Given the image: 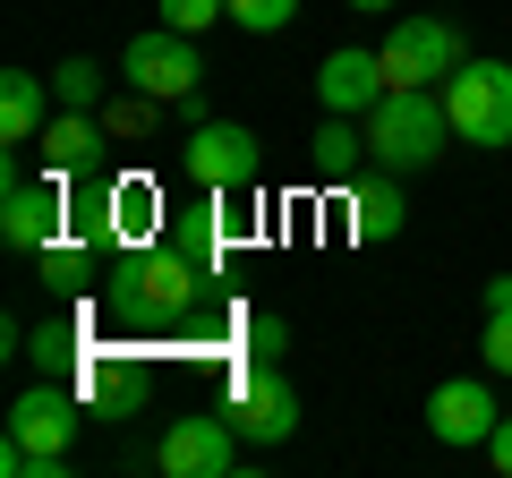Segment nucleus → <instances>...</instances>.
I'll use <instances>...</instances> for the list:
<instances>
[{"label":"nucleus","mask_w":512,"mask_h":478,"mask_svg":"<svg viewBox=\"0 0 512 478\" xmlns=\"http://www.w3.org/2000/svg\"><path fill=\"white\" fill-rule=\"evenodd\" d=\"M453 137V111H444V86H384L376 111H367V154L376 171H427Z\"/></svg>","instance_id":"f257e3e1"},{"label":"nucleus","mask_w":512,"mask_h":478,"mask_svg":"<svg viewBox=\"0 0 512 478\" xmlns=\"http://www.w3.org/2000/svg\"><path fill=\"white\" fill-rule=\"evenodd\" d=\"M444 111H453V137L461 146H512V69L504 60H461L444 77Z\"/></svg>","instance_id":"f03ea898"},{"label":"nucleus","mask_w":512,"mask_h":478,"mask_svg":"<svg viewBox=\"0 0 512 478\" xmlns=\"http://www.w3.org/2000/svg\"><path fill=\"white\" fill-rule=\"evenodd\" d=\"M120 77H128L137 94H154V103H188V94L205 86L197 35H180V26H146V35H128V52H120Z\"/></svg>","instance_id":"7ed1b4c3"},{"label":"nucleus","mask_w":512,"mask_h":478,"mask_svg":"<svg viewBox=\"0 0 512 478\" xmlns=\"http://www.w3.org/2000/svg\"><path fill=\"white\" fill-rule=\"evenodd\" d=\"M222 419H231L248 444H282V436L299 427V393H291V376H282L274 359H239L231 393H222Z\"/></svg>","instance_id":"20e7f679"},{"label":"nucleus","mask_w":512,"mask_h":478,"mask_svg":"<svg viewBox=\"0 0 512 478\" xmlns=\"http://www.w3.org/2000/svg\"><path fill=\"white\" fill-rule=\"evenodd\" d=\"M376 60H384V86H444L470 52H461V35L444 18H393V35L376 43Z\"/></svg>","instance_id":"39448f33"},{"label":"nucleus","mask_w":512,"mask_h":478,"mask_svg":"<svg viewBox=\"0 0 512 478\" xmlns=\"http://www.w3.org/2000/svg\"><path fill=\"white\" fill-rule=\"evenodd\" d=\"M180 171L197 188H256L265 146H256V129H239V120H197L188 146H180Z\"/></svg>","instance_id":"423d86ee"},{"label":"nucleus","mask_w":512,"mask_h":478,"mask_svg":"<svg viewBox=\"0 0 512 478\" xmlns=\"http://www.w3.org/2000/svg\"><path fill=\"white\" fill-rule=\"evenodd\" d=\"M239 444H248V436H239L222 410H188V419L163 427V453H154V461H163L171 478H231L239 470Z\"/></svg>","instance_id":"0eeeda50"},{"label":"nucleus","mask_w":512,"mask_h":478,"mask_svg":"<svg viewBox=\"0 0 512 478\" xmlns=\"http://www.w3.org/2000/svg\"><path fill=\"white\" fill-rule=\"evenodd\" d=\"M9 436L60 470V461H69V436H77V385H69V376H43V385H26L18 410H9Z\"/></svg>","instance_id":"6e6552de"},{"label":"nucleus","mask_w":512,"mask_h":478,"mask_svg":"<svg viewBox=\"0 0 512 478\" xmlns=\"http://www.w3.org/2000/svg\"><path fill=\"white\" fill-rule=\"evenodd\" d=\"M495 419H504V410H495V393L478 385V376H453V385H436L427 393V436L436 444H453V453H487V436H495Z\"/></svg>","instance_id":"1a4fd4ad"},{"label":"nucleus","mask_w":512,"mask_h":478,"mask_svg":"<svg viewBox=\"0 0 512 478\" xmlns=\"http://www.w3.org/2000/svg\"><path fill=\"white\" fill-rule=\"evenodd\" d=\"M60 214H69V205H60V171L52 180H9L0 188V239H9L18 257H43V248H52Z\"/></svg>","instance_id":"9d476101"},{"label":"nucleus","mask_w":512,"mask_h":478,"mask_svg":"<svg viewBox=\"0 0 512 478\" xmlns=\"http://www.w3.org/2000/svg\"><path fill=\"white\" fill-rule=\"evenodd\" d=\"M128 282H137V308H146V316H197V299H205V257H188V248H154Z\"/></svg>","instance_id":"9b49d317"},{"label":"nucleus","mask_w":512,"mask_h":478,"mask_svg":"<svg viewBox=\"0 0 512 478\" xmlns=\"http://www.w3.org/2000/svg\"><path fill=\"white\" fill-rule=\"evenodd\" d=\"M376 94H384V60H376V52L342 43V52L316 60V103H325V111H350V120H367V111H376Z\"/></svg>","instance_id":"f8f14e48"},{"label":"nucleus","mask_w":512,"mask_h":478,"mask_svg":"<svg viewBox=\"0 0 512 478\" xmlns=\"http://www.w3.org/2000/svg\"><path fill=\"white\" fill-rule=\"evenodd\" d=\"M52 77H35V69H9L0 77V137L9 146H35L43 129H52Z\"/></svg>","instance_id":"ddd939ff"},{"label":"nucleus","mask_w":512,"mask_h":478,"mask_svg":"<svg viewBox=\"0 0 512 478\" xmlns=\"http://www.w3.org/2000/svg\"><path fill=\"white\" fill-rule=\"evenodd\" d=\"M103 137H111V129L94 120V111H52V129H43L35 146H43V163H52L60 180H77V171L103 163Z\"/></svg>","instance_id":"4468645a"},{"label":"nucleus","mask_w":512,"mask_h":478,"mask_svg":"<svg viewBox=\"0 0 512 478\" xmlns=\"http://www.w3.org/2000/svg\"><path fill=\"white\" fill-rule=\"evenodd\" d=\"M359 163H376V154H367V129H350V111H325V129L308 137V171H325V180H350Z\"/></svg>","instance_id":"2eb2a0df"},{"label":"nucleus","mask_w":512,"mask_h":478,"mask_svg":"<svg viewBox=\"0 0 512 478\" xmlns=\"http://www.w3.org/2000/svg\"><path fill=\"white\" fill-rule=\"evenodd\" d=\"M402 222H410V205H402L393 180H359L350 188V231L359 239H402Z\"/></svg>","instance_id":"dca6fc26"},{"label":"nucleus","mask_w":512,"mask_h":478,"mask_svg":"<svg viewBox=\"0 0 512 478\" xmlns=\"http://www.w3.org/2000/svg\"><path fill=\"white\" fill-rule=\"evenodd\" d=\"M103 214H111V231L146 239L154 222H163V214H154V180H120V188H111V197H103Z\"/></svg>","instance_id":"f3484780"},{"label":"nucleus","mask_w":512,"mask_h":478,"mask_svg":"<svg viewBox=\"0 0 512 478\" xmlns=\"http://www.w3.org/2000/svg\"><path fill=\"white\" fill-rule=\"evenodd\" d=\"M52 103L60 111H94L103 103V69H94V60H60L52 69Z\"/></svg>","instance_id":"a211bd4d"},{"label":"nucleus","mask_w":512,"mask_h":478,"mask_svg":"<svg viewBox=\"0 0 512 478\" xmlns=\"http://www.w3.org/2000/svg\"><path fill=\"white\" fill-rule=\"evenodd\" d=\"M26 359H35L43 376H69V368H77V333H69V325H43L35 342H26Z\"/></svg>","instance_id":"6ab92c4d"},{"label":"nucleus","mask_w":512,"mask_h":478,"mask_svg":"<svg viewBox=\"0 0 512 478\" xmlns=\"http://www.w3.org/2000/svg\"><path fill=\"white\" fill-rule=\"evenodd\" d=\"M291 18H299V0H231V26H248V35H282Z\"/></svg>","instance_id":"aec40b11"},{"label":"nucleus","mask_w":512,"mask_h":478,"mask_svg":"<svg viewBox=\"0 0 512 478\" xmlns=\"http://www.w3.org/2000/svg\"><path fill=\"white\" fill-rule=\"evenodd\" d=\"M154 111H163L154 94H120V103L103 111V129H111V137H146V129H154Z\"/></svg>","instance_id":"412c9836"},{"label":"nucleus","mask_w":512,"mask_h":478,"mask_svg":"<svg viewBox=\"0 0 512 478\" xmlns=\"http://www.w3.org/2000/svg\"><path fill=\"white\" fill-rule=\"evenodd\" d=\"M214 18H231V0H163V26H180V35H205Z\"/></svg>","instance_id":"4be33fe9"},{"label":"nucleus","mask_w":512,"mask_h":478,"mask_svg":"<svg viewBox=\"0 0 512 478\" xmlns=\"http://www.w3.org/2000/svg\"><path fill=\"white\" fill-rule=\"evenodd\" d=\"M478 350H487V368H495V376H512V316H487Z\"/></svg>","instance_id":"5701e85b"},{"label":"nucleus","mask_w":512,"mask_h":478,"mask_svg":"<svg viewBox=\"0 0 512 478\" xmlns=\"http://www.w3.org/2000/svg\"><path fill=\"white\" fill-rule=\"evenodd\" d=\"M239 342H248V359H274V350H282V316H248Z\"/></svg>","instance_id":"b1692460"},{"label":"nucleus","mask_w":512,"mask_h":478,"mask_svg":"<svg viewBox=\"0 0 512 478\" xmlns=\"http://www.w3.org/2000/svg\"><path fill=\"white\" fill-rule=\"evenodd\" d=\"M487 461L512 478V419H495V436H487Z\"/></svg>","instance_id":"393cba45"},{"label":"nucleus","mask_w":512,"mask_h":478,"mask_svg":"<svg viewBox=\"0 0 512 478\" xmlns=\"http://www.w3.org/2000/svg\"><path fill=\"white\" fill-rule=\"evenodd\" d=\"M487 316H512V274H495V282H487Z\"/></svg>","instance_id":"a878e982"},{"label":"nucleus","mask_w":512,"mask_h":478,"mask_svg":"<svg viewBox=\"0 0 512 478\" xmlns=\"http://www.w3.org/2000/svg\"><path fill=\"white\" fill-rule=\"evenodd\" d=\"M350 9H393V0H350Z\"/></svg>","instance_id":"bb28decb"}]
</instances>
